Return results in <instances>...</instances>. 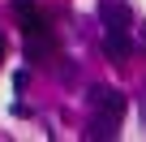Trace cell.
Listing matches in <instances>:
<instances>
[{
  "mask_svg": "<svg viewBox=\"0 0 146 142\" xmlns=\"http://www.w3.org/2000/svg\"><path fill=\"white\" fill-rule=\"evenodd\" d=\"M103 52H108L112 65H125L129 52H133V43H129V35H103Z\"/></svg>",
  "mask_w": 146,
  "mask_h": 142,
  "instance_id": "3",
  "label": "cell"
},
{
  "mask_svg": "<svg viewBox=\"0 0 146 142\" xmlns=\"http://www.w3.org/2000/svg\"><path fill=\"white\" fill-rule=\"evenodd\" d=\"M142 43H146V26H142Z\"/></svg>",
  "mask_w": 146,
  "mask_h": 142,
  "instance_id": "7",
  "label": "cell"
},
{
  "mask_svg": "<svg viewBox=\"0 0 146 142\" xmlns=\"http://www.w3.org/2000/svg\"><path fill=\"white\" fill-rule=\"evenodd\" d=\"M0 60H5V39H0Z\"/></svg>",
  "mask_w": 146,
  "mask_h": 142,
  "instance_id": "6",
  "label": "cell"
},
{
  "mask_svg": "<svg viewBox=\"0 0 146 142\" xmlns=\"http://www.w3.org/2000/svg\"><path fill=\"white\" fill-rule=\"evenodd\" d=\"M86 99H90V108L99 112V116H112V121H125V112H129V99L116 91V86H90L86 91Z\"/></svg>",
  "mask_w": 146,
  "mask_h": 142,
  "instance_id": "1",
  "label": "cell"
},
{
  "mask_svg": "<svg viewBox=\"0 0 146 142\" xmlns=\"http://www.w3.org/2000/svg\"><path fill=\"white\" fill-rule=\"evenodd\" d=\"M52 52H56L52 30H43V35H26V56H30V60H43V56H52Z\"/></svg>",
  "mask_w": 146,
  "mask_h": 142,
  "instance_id": "5",
  "label": "cell"
},
{
  "mask_svg": "<svg viewBox=\"0 0 146 142\" xmlns=\"http://www.w3.org/2000/svg\"><path fill=\"white\" fill-rule=\"evenodd\" d=\"M86 138H95V142H112V138H120V121H112V116H99V112H95V121H90Z\"/></svg>",
  "mask_w": 146,
  "mask_h": 142,
  "instance_id": "4",
  "label": "cell"
},
{
  "mask_svg": "<svg viewBox=\"0 0 146 142\" xmlns=\"http://www.w3.org/2000/svg\"><path fill=\"white\" fill-rule=\"evenodd\" d=\"M99 22H103V35H129V5L125 0H103L99 5Z\"/></svg>",
  "mask_w": 146,
  "mask_h": 142,
  "instance_id": "2",
  "label": "cell"
}]
</instances>
